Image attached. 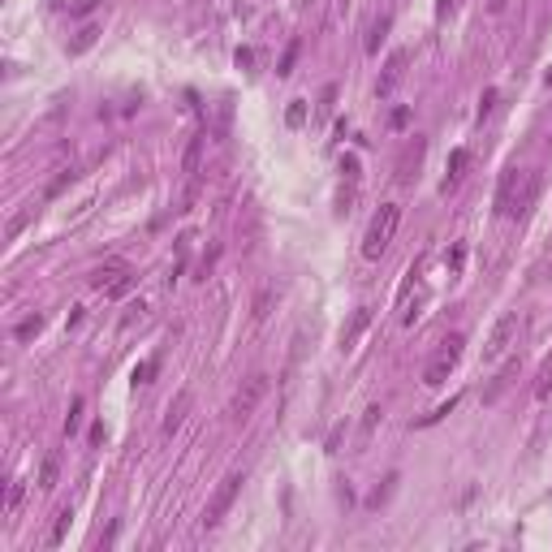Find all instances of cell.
Returning <instances> with one entry per match:
<instances>
[{
    "label": "cell",
    "mask_w": 552,
    "mask_h": 552,
    "mask_svg": "<svg viewBox=\"0 0 552 552\" xmlns=\"http://www.w3.org/2000/svg\"><path fill=\"white\" fill-rule=\"evenodd\" d=\"M267 307H272V289H263V294L255 298V319H263V315H267Z\"/></svg>",
    "instance_id": "d4e9b609"
},
{
    "label": "cell",
    "mask_w": 552,
    "mask_h": 552,
    "mask_svg": "<svg viewBox=\"0 0 552 552\" xmlns=\"http://www.w3.org/2000/svg\"><path fill=\"white\" fill-rule=\"evenodd\" d=\"M380 419H384V410H380V406H371V410H367V419H363V431H375V423H380Z\"/></svg>",
    "instance_id": "4316f807"
},
{
    "label": "cell",
    "mask_w": 552,
    "mask_h": 552,
    "mask_svg": "<svg viewBox=\"0 0 552 552\" xmlns=\"http://www.w3.org/2000/svg\"><path fill=\"white\" fill-rule=\"evenodd\" d=\"M548 82H552V70H548Z\"/></svg>",
    "instance_id": "1f68e13d"
},
{
    "label": "cell",
    "mask_w": 552,
    "mask_h": 552,
    "mask_svg": "<svg viewBox=\"0 0 552 552\" xmlns=\"http://www.w3.org/2000/svg\"><path fill=\"white\" fill-rule=\"evenodd\" d=\"M203 138H207V134H194V138L186 143V155H182V173H186V177H194V173H199V160H203Z\"/></svg>",
    "instance_id": "ba28073f"
},
{
    "label": "cell",
    "mask_w": 552,
    "mask_h": 552,
    "mask_svg": "<svg viewBox=\"0 0 552 552\" xmlns=\"http://www.w3.org/2000/svg\"><path fill=\"white\" fill-rule=\"evenodd\" d=\"M39 487H43V492L57 487V458H48V462L39 466Z\"/></svg>",
    "instance_id": "d6986e66"
},
{
    "label": "cell",
    "mask_w": 552,
    "mask_h": 552,
    "mask_svg": "<svg viewBox=\"0 0 552 552\" xmlns=\"http://www.w3.org/2000/svg\"><path fill=\"white\" fill-rule=\"evenodd\" d=\"M95 39H99V26L91 22V26H82V31H78V39L70 43V52H74V57H78V52H87V48L95 43Z\"/></svg>",
    "instance_id": "4fadbf2b"
},
{
    "label": "cell",
    "mask_w": 552,
    "mask_h": 552,
    "mask_svg": "<svg viewBox=\"0 0 552 552\" xmlns=\"http://www.w3.org/2000/svg\"><path fill=\"white\" fill-rule=\"evenodd\" d=\"M505 5H509V0H487V9H492V13H505Z\"/></svg>",
    "instance_id": "4dcf8cb0"
},
{
    "label": "cell",
    "mask_w": 552,
    "mask_h": 552,
    "mask_svg": "<svg viewBox=\"0 0 552 552\" xmlns=\"http://www.w3.org/2000/svg\"><path fill=\"white\" fill-rule=\"evenodd\" d=\"M535 194H539V177H535V173H526V177H522V194L514 199L509 216H526V211H531V203H535Z\"/></svg>",
    "instance_id": "52a82bcc"
},
{
    "label": "cell",
    "mask_w": 552,
    "mask_h": 552,
    "mask_svg": "<svg viewBox=\"0 0 552 552\" xmlns=\"http://www.w3.org/2000/svg\"><path fill=\"white\" fill-rule=\"evenodd\" d=\"M285 121H289L294 130H298V126H307V104H302V99H294V104H289V113H285Z\"/></svg>",
    "instance_id": "7402d4cb"
},
{
    "label": "cell",
    "mask_w": 552,
    "mask_h": 552,
    "mask_svg": "<svg viewBox=\"0 0 552 552\" xmlns=\"http://www.w3.org/2000/svg\"><path fill=\"white\" fill-rule=\"evenodd\" d=\"M238 492H242V475H229L225 483L216 487V496H211V505H207V514H203V531H211V526H220V518H225L229 509H233V501H238Z\"/></svg>",
    "instance_id": "5b68a950"
},
{
    "label": "cell",
    "mask_w": 552,
    "mask_h": 552,
    "mask_svg": "<svg viewBox=\"0 0 552 552\" xmlns=\"http://www.w3.org/2000/svg\"><path fill=\"white\" fill-rule=\"evenodd\" d=\"M397 220H402L397 203H380V211L371 216V225H367V238H363V255L367 259H380L384 250H389V242L397 233Z\"/></svg>",
    "instance_id": "6da1fadb"
},
{
    "label": "cell",
    "mask_w": 552,
    "mask_h": 552,
    "mask_svg": "<svg viewBox=\"0 0 552 552\" xmlns=\"http://www.w3.org/2000/svg\"><path fill=\"white\" fill-rule=\"evenodd\" d=\"M65 531H70V509H61V514H57V522H52V531H48V543H61V539H65Z\"/></svg>",
    "instance_id": "e0dca14e"
},
{
    "label": "cell",
    "mask_w": 552,
    "mask_h": 552,
    "mask_svg": "<svg viewBox=\"0 0 552 552\" xmlns=\"http://www.w3.org/2000/svg\"><path fill=\"white\" fill-rule=\"evenodd\" d=\"M238 65H242V70H250V65H255V52H250V48H242V52H238Z\"/></svg>",
    "instance_id": "f1b7e54d"
},
{
    "label": "cell",
    "mask_w": 552,
    "mask_h": 552,
    "mask_svg": "<svg viewBox=\"0 0 552 552\" xmlns=\"http://www.w3.org/2000/svg\"><path fill=\"white\" fill-rule=\"evenodd\" d=\"M95 5H99V0H78V5H74V13H91Z\"/></svg>",
    "instance_id": "f546056e"
},
{
    "label": "cell",
    "mask_w": 552,
    "mask_h": 552,
    "mask_svg": "<svg viewBox=\"0 0 552 552\" xmlns=\"http://www.w3.org/2000/svg\"><path fill=\"white\" fill-rule=\"evenodd\" d=\"M453 406H458V397H449V402H445V406H436V410H431V414H427V419H423V423H436V419H445V414H449V410H453Z\"/></svg>",
    "instance_id": "484cf974"
},
{
    "label": "cell",
    "mask_w": 552,
    "mask_h": 552,
    "mask_svg": "<svg viewBox=\"0 0 552 552\" xmlns=\"http://www.w3.org/2000/svg\"><path fill=\"white\" fill-rule=\"evenodd\" d=\"M39 328H43V319H39V315H26V319L18 324V341H31V337L39 333Z\"/></svg>",
    "instance_id": "44dd1931"
},
{
    "label": "cell",
    "mask_w": 552,
    "mask_h": 552,
    "mask_svg": "<svg viewBox=\"0 0 552 552\" xmlns=\"http://www.w3.org/2000/svg\"><path fill=\"white\" fill-rule=\"evenodd\" d=\"M514 341H518V311H505L501 319L492 324V333L483 341V363H501L514 350Z\"/></svg>",
    "instance_id": "7a4b0ae2"
},
{
    "label": "cell",
    "mask_w": 552,
    "mask_h": 552,
    "mask_svg": "<svg viewBox=\"0 0 552 552\" xmlns=\"http://www.w3.org/2000/svg\"><path fill=\"white\" fill-rule=\"evenodd\" d=\"M535 397H552V363L539 371V380H535Z\"/></svg>",
    "instance_id": "603a6c76"
},
{
    "label": "cell",
    "mask_w": 552,
    "mask_h": 552,
    "mask_svg": "<svg viewBox=\"0 0 552 552\" xmlns=\"http://www.w3.org/2000/svg\"><path fill=\"white\" fill-rule=\"evenodd\" d=\"M151 375H155V358H147L143 367H134V384H147Z\"/></svg>",
    "instance_id": "cb8c5ba5"
},
{
    "label": "cell",
    "mask_w": 552,
    "mask_h": 552,
    "mask_svg": "<svg viewBox=\"0 0 552 552\" xmlns=\"http://www.w3.org/2000/svg\"><path fill=\"white\" fill-rule=\"evenodd\" d=\"M130 289H134V276H130V272H121V276H117V281H113V285H108L104 294H108V298H126Z\"/></svg>",
    "instance_id": "2e32d148"
},
{
    "label": "cell",
    "mask_w": 552,
    "mask_h": 552,
    "mask_svg": "<svg viewBox=\"0 0 552 552\" xmlns=\"http://www.w3.org/2000/svg\"><path fill=\"white\" fill-rule=\"evenodd\" d=\"M462 346H466V337L462 333H453V337H445V346H440V354L427 363V371H423V384L427 389H440V384L449 380V371L458 367V358H462Z\"/></svg>",
    "instance_id": "3957f363"
},
{
    "label": "cell",
    "mask_w": 552,
    "mask_h": 552,
    "mask_svg": "<svg viewBox=\"0 0 552 552\" xmlns=\"http://www.w3.org/2000/svg\"><path fill=\"white\" fill-rule=\"evenodd\" d=\"M406 52H393V57H389V65H384V74H380V82H375V95L384 99V95H393L397 91V82H402V74H406Z\"/></svg>",
    "instance_id": "8992f818"
},
{
    "label": "cell",
    "mask_w": 552,
    "mask_h": 552,
    "mask_svg": "<svg viewBox=\"0 0 552 552\" xmlns=\"http://www.w3.org/2000/svg\"><path fill=\"white\" fill-rule=\"evenodd\" d=\"M186 410H190V393H182V397H177V406L169 410V419H164V427H160V431H164V436H173V431L182 427V419H186Z\"/></svg>",
    "instance_id": "30bf717a"
},
{
    "label": "cell",
    "mask_w": 552,
    "mask_h": 552,
    "mask_svg": "<svg viewBox=\"0 0 552 552\" xmlns=\"http://www.w3.org/2000/svg\"><path fill=\"white\" fill-rule=\"evenodd\" d=\"M121 272H126L121 263H117V267H99V272L91 276V285H95V289H108V285H113V281H117V276H121Z\"/></svg>",
    "instance_id": "5bb4252c"
},
{
    "label": "cell",
    "mask_w": 552,
    "mask_h": 552,
    "mask_svg": "<svg viewBox=\"0 0 552 552\" xmlns=\"http://www.w3.org/2000/svg\"><path fill=\"white\" fill-rule=\"evenodd\" d=\"M263 393H267V375H250V380H242V389H238L233 402H229V419H233V423H246V419L255 414V406L263 402Z\"/></svg>",
    "instance_id": "277c9868"
},
{
    "label": "cell",
    "mask_w": 552,
    "mask_h": 552,
    "mask_svg": "<svg viewBox=\"0 0 552 552\" xmlns=\"http://www.w3.org/2000/svg\"><path fill=\"white\" fill-rule=\"evenodd\" d=\"M514 186H518V169H509V173L501 177V190H496V207H501L505 216H509V207H514Z\"/></svg>",
    "instance_id": "9c48e42d"
},
{
    "label": "cell",
    "mask_w": 552,
    "mask_h": 552,
    "mask_svg": "<svg viewBox=\"0 0 552 552\" xmlns=\"http://www.w3.org/2000/svg\"><path fill=\"white\" fill-rule=\"evenodd\" d=\"M492 104H496V91H483V99H479V117L492 113Z\"/></svg>",
    "instance_id": "83f0119b"
},
{
    "label": "cell",
    "mask_w": 552,
    "mask_h": 552,
    "mask_svg": "<svg viewBox=\"0 0 552 552\" xmlns=\"http://www.w3.org/2000/svg\"><path fill=\"white\" fill-rule=\"evenodd\" d=\"M298 52H302V39H294V43L285 48V57H281V70H276L281 78H289V74H294V61H298Z\"/></svg>",
    "instance_id": "9a60e30c"
},
{
    "label": "cell",
    "mask_w": 552,
    "mask_h": 552,
    "mask_svg": "<svg viewBox=\"0 0 552 552\" xmlns=\"http://www.w3.org/2000/svg\"><path fill=\"white\" fill-rule=\"evenodd\" d=\"M22 496H26V483H9V496H5V514H18V505H22Z\"/></svg>",
    "instance_id": "ac0fdd59"
},
{
    "label": "cell",
    "mask_w": 552,
    "mask_h": 552,
    "mask_svg": "<svg viewBox=\"0 0 552 552\" xmlns=\"http://www.w3.org/2000/svg\"><path fill=\"white\" fill-rule=\"evenodd\" d=\"M466 160H470V155H466L462 147H458V151L449 155V177H445V194H449V190H453V186L462 182V169H466Z\"/></svg>",
    "instance_id": "8fae6325"
},
{
    "label": "cell",
    "mask_w": 552,
    "mask_h": 552,
    "mask_svg": "<svg viewBox=\"0 0 552 552\" xmlns=\"http://www.w3.org/2000/svg\"><path fill=\"white\" fill-rule=\"evenodd\" d=\"M367 319H371V311L363 307V311H354V324L346 328V337H341V350H354V341H358V333L367 328Z\"/></svg>",
    "instance_id": "7c38bea8"
},
{
    "label": "cell",
    "mask_w": 552,
    "mask_h": 552,
    "mask_svg": "<svg viewBox=\"0 0 552 552\" xmlns=\"http://www.w3.org/2000/svg\"><path fill=\"white\" fill-rule=\"evenodd\" d=\"M78 423H82V397H74V402H70V414H65V436H74V431H78Z\"/></svg>",
    "instance_id": "ffe728a7"
}]
</instances>
